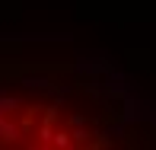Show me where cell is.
I'll use <instances>...</instances> for the list:
<instances>
[{
  "label": "cell",
  "mask_w": 156,
  "mask_h": 150,
  "mask_svg": "<svg viewBox=\"0 0 156 150\" xmlns=\"http://www.w3.org/2000/svg\"><path fill=\"white\" fill-rule=\"evenodd\" d=\"M51 147H58V150H70V147H73V134H70L67 128L54 131V137H51Z\"/></svg>",
  "instance_id": "obj_2"
},
{
  "label": "cell",
  "mask_w": 156,
  "mask_h": 150,
  "mask_svg": "<svg viewBox=\"0 0 156 150\" xmlns=\"http://www.w3.org/2000/svg\"><path fill=\"white\" fill-rule=\"evenodd\" d=\"M70 125H73V128L76 125H86V118H83V115H70Z\"/></svg>",
  "instance_id": "obj_4"
},
{
  "label": "cell",
  "mask_w": 156,
  "mask_h": 150,
  "mask_svg": "<svg viewBox=\"0 0 156 150\" xmlns=\"http://www.w3.org/2000/svg\"><path fill=\"white\" fill-rule=\"evenodd\" d=\"M19 128L13 125V121H6V115H0V144H13V141H19Z\"/></svg>",
  "instance_id": "obj_1"
},
{
  "label": "cell",
  "mask_w": 156,
  "mask_h": 150,
  "mask_svg": "<svg viewBox=\"0 0 156 150\" xmlns=\"http://www.w3.org/2000/svg\"><path fill=\"white\" fill-rule=\"evenodd\" d=\"M23 109V102H19L16 96H0V115H13V112Z\"/></svg>",
  "instance_id": "obj_3"
}]
</instances>
